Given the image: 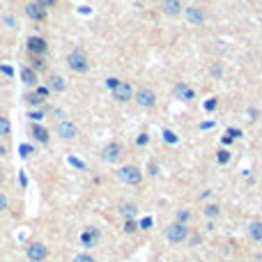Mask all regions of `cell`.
Wrapping results in <instances>:
<instances>
[{"instance_id":"1","label":"cell","mask_w":262,"mask_h":262,"mask_svg":"<svg viewBox=\"0 0 262 262\" xmlns=\"http://www.w3.org/2000/svg\"><path fill=\"white\" fill-rule=\"evenodd\" d=\"M166 237H168V242H173V244L184 242V239L189 237V228H186V223H179V221L170 223V226L166 228Z\"/></svg>"},{"instance_id":"18","label":"cell","mask_w":262,"mask_h":262,"mask_svg":"<svg viewBox=\"0 0 262 262\" xmlns=\"http://www.w3.org/2000/svg\"><path fill=\"white\" fill-rule=\"evenodd\" d=\"M21 81H23L25 85H37V71L30 69V67L21 69Z\"/></svg>"},{"instance_id":"37","label":"cell","mask_w":262,"mask_h":262,"mask_svg":"<svg viewBox=\"0 0 262 262\" xmlns=\"http://www.w3.org/2000/svg\"><path fill=\"white\" fill-rule=\"evenodd\" d=\"M147 143V134H140V138H138V145H145Z\"/></svg>"},{"instance_id":"14","label":"cell","mask_w":262,"mask_h":262,"mask_svg":"<svg viewBox=\"0 0 262 262\" xmlns=\"http://www.w3.org/2000/svg\"><path fill=\"white\" fill-rule=\"evenodd\" d=\"M186 21L191 25H203L205 23V12L200 7H189L186 10Z\"/></svg>"},{"instance_id":"13","label":"cell","mask_w":262,"mask_h":262,"mask_svg":"<svg viewBox=\"0 0 262 262\" xmlns=\"http://www.w3.org/2000/svg\"><path fill=\"white\" fill-rule=\"evenodd\" d=\"M161 10H163V14L177 16V14H182V3H179V0H161Z\"/></svg>"},{"instance_id":"19","label":"cell","mask_w":262,"mask_h":262,"mask_svg":"<svg viewBox=\"0 0 262 262\" xmlns=\"http://www.w3.org/2000/svg\"><path fill=\"white\" fill-rule=\"evenodd\" d=\"M46 88H49V90H55V92H62V90H64V81L60 79V76H51L49 83H46Z\"/></svg>"},{"instance_id":"6","label":"cell","mask_w":262,"mask_h":262,"mask_svg":"<svg viewBox=\"0 0 262 262\" xmlns=\"http://www.w3.org/2000/svg\"><path fill=\"white\" fill-rule=\"evenodd\" d=\"M122 152H124V147L120 143H108L101 147V159H104L106 163H115V161H120Z\"/></svg>"},{"instance_id":"31","label":"cell","mask_w":262,"mask_h":262,"mask_svg":"<svg viewBox=\"0 0 262 262\" xmlns=\"http://www.w3.org/2000/svg\"><path fill=\"white\" fill-rule=\"evenodd\" d=\"M28 118H30V120H35V122H40V120L44 118V113H42V110H35V113H30Z\"/></svg>"},{"instance_id":"17","label":"cell","mask_w":262,"mask_h":262,"mask_svg":"<svg viewBox=\"0 0 262 262\" xmlns=\"http://www.w3.org/2000/svg\"><path fill=\"white\" fill-rule=\"evenodd\" d=\"M248 237H251L253 242H262V221H253L251 226H248Z\"/></svg>"},{"instance_id":"9","label":"cell","mask_w":262,"mask_h":262,"mask_svg":"<svg viewBox=\"0 0 262 262\" xmlns=\"http://www.w3.org/2000/svg\"><path fill=\"white\" fill-rule=\"evenodd\" d=\"M173 94H175V99H179V101L196 99V92H193V88H191V85H186V83H177V85H175Z\"/></svg>"},{"instance_id":"24","label":"cell","mask_w":262,"mask_h":262,"mask_svg":"<svg viewBox=\"0 0 262 262\" xmlns=\"http://www.w3.org/2000/svg\"><path fill=\"white\" fill-rule=\"evenodd\" d=\"M74 262H97L92 255H88V253H81V255L74 257Z\"/></svg>"},{"instance_id":"10","label":"cell","mask_w":262,"mask_h":262,"mask_svg":"<svg viewBox=\"0 0 262 262\" xmlns=\"http://www.w3.org/2000/svg\"><path fill=\"white\" fill-rule=\"evenodd\" d=\"M113 97L118 101H129V99H134V90H131V85H129V83L120 81V85L113 90Z\"/></svg>"},{"instance_id":"25","label":"cell","mask_w":262,"mask_h":262,"mask_svg":"<svg viewBox=\"0 0 262 262\" xmlns=\"http://www.w3.org/2000/svg\"><path fill=\"white\" fill-rule=\"evenodd\" d=\"M46 64H44V60L40 58V55H35V58H32V69H44Z\"/></svg>"},{"instance_id":"15","label":"cell","mask_w":262,"mask_h":262,"mask_svg":"<svg viewBox=\"0 0 262 262\" xmlns=\"http://www.w3.org/2000/svg\"><path fill=\"white\" fill-rule=\"evenodd\" d=\"M30 134H32V138H35L37 143H49V129L42 127L40 122H35L30 127Z\"/></svg>"},{"instance_id":"28","label":"cell","mask_w":262,"mask_h":262,"mask_svg":"<svg viewBox=\"0 0 262 262\" xmlns=\"http://www.w3.org/2000/svg\"><path fill=\"white\" fill-rule=\"evenodd\" d=\"M35 3H37V5H42V7L46 10V7H53L55 3H58V0H35Z\"/></svg>"},{"instance_id":"39","label":"cell","mask_w":262,"mask_h":262,"mask_svg":"<svg viewBox=\"0 0 262 262\" xmlns=\"http://www.w3.org/2000/svg\"><path fill=\"white\" fill-rule=\"evenodd\" d=\"M3 179H5V175H3V173H0V184H3Z\"/></svg>"},{"instance_id":"8","label":"cell","mask_w":262,"mask_h":262,"mask_svg":"<svg viewBox=\"0 0 262 262\" xmlns=\"http://www.w3.org/2000/svg\"><path fill=\"white\" fill-rule=\"evenodd\" d=\"M67 64H69V69L79 71V74L88 71V60H85V55L81 53V51H74V53H69V58H67Z\"/></svg>"},{"instance_id":"20","label":"cell","mask_w":262,"mask_h":262,"mask_svg":"<svg viewBox=\"0 0 262 262\" xmlns=\"http://www.w3.org/2000/svg\"><path fill=\"white\" fill-rule=\"evenodd\" d=\"M25 101H28L30 106H42V104H44V99H42L37 92H28V94H25Z\"/></svg>"},{"instance_id":"22","label":"cell","mask_w":262,"mask_h":262,"mask_svg":"<svg viewBox=\"0 0 262 262\" xmlns=\"http://www.w3.org/2000/svg\"><path fill=\"white\" fill-rule=\"evenodd\" d=\"M218 212H221V207H218V205H207V207H205V216H209V218L218 216Z\"/></svg>"},{"instance_id":"11","label":"cell","mask_w":262,"mask_h":262,"mask_svg":"<svg viewBox=\"0 0 262 262\" xmlns=\"http://www.w3.org/2000/svg\"><path fill=\"white\" fill-rule=\"evenodd\" d=\"M25 46H28V53H32V55L46 53V40H42V37H28Z\"/></svg>"},{"instance_id":"30","label":"cell","mask_w":262,"mask_h":262,"mask_svg":"<svg viewBox=\"0 0 262 262\" xmlns=\"http://www.w3.org/2000/svg\"><path fill=\"white\" fill-rule=\"evenodd\" d=\"M5 209H7V196L0 193V212H5Z\"/></svg>"},{"instance_id":"29","label":"cell","mask_w":262,"mask_h":262,"mask_svg":"<svg viewBox=\"0 0 262 262\" xmlns=\"http://www.w3.org/2000/svg\"><path fill=\"white\" fill-rule=\"evenodd\" d=\"M124 230H127V233H134V230H136V221H134V218L124 223Z\"/></svg>"},{"instance_id":"35","label":"cell","mask_w":262,"mask_h":262,"mask_svg":"<svg viewBox=\"0 0 262 262\" xmlns=\"http://www.w3.org/2000/svg\"><path fill=\"white\" fill-rule=\"evenodd\" d=\"M149 226H152V218H143V221H140V228H143V230H147Z\"/></svg>"},{"instance_id":"38","label":"cell","mask_w":262,"mask_h":262,"mask_svg":"<svg viewBox=\"0 0 262 262\" xmlns=\"http://www.w3.org/2000/svg\"><path fill=\"white\" fill-rule=\"evenodd\" d=\"M0 71H3V74H7V76H12V67H0Z\"/></svg>"},{"instance_id":"2","label":"cell","mask_w":262,"mask_h":262,"mask_svg":"<svg viewBox=\"0 0 262 262\" xmlns=\"http://www.w3.org/2000/svg\"><path fill=\"white\" fill-rule=\"evenodd\" d=\"M118 179L124 184H140L143 182V173H140L136 166H122L118 170Z\"/></svg>"},{"instance_id":"16","label":"cell","mask_w":262,"mask_h":262,"mask_svg":"<svg viewBox=\"0 0 262 262\" xmlns=\"http://www.w3.org/2000/svg\"><path fill=\"white\" fill-rule=\"evenodd\" d=\"M120 214H122L127 221H131V218L138 216V207H136L134 203H124V205H120Z\"/></svg>"},{"instance_id":"3","label":"cell","mask_w":262,"mask_h":262,"mask_svg":"<svg viewBox=\"0 0 262 262\" xmlns=\"http://www.w3.org/2000/svg\"><path fill=\"white\" fill-rule=\"evenodd\" d=\"M25 255H28V260L32 262H44L46 257H49V248H46V244L42 242H32L25 246Z\"/></svg>"},{"instance_id":"26","label":"cell","mask_w":262,"mask_h":262,"mask_svg":"<svg viewBox=\"0 0 262 262\" xmlns=\"http://www.w3.org/2000/svg\"><path fill=\"white\" fill-rule=\"evenodd\" d=\"M163 138L168 140V143H177V136H175L170 129H166V131H163Z\"/></svg>"},{"instance_id":"34","label":"cell","mask_w":262,"mask_h":262,"mask_svg":"<svg viewBox=\"0 0 262 262\" xmlns=\"http://www.w3.org/2000/svg\"><path fill=\"white\" fill-rule=\"evenodd\" d=\"M189 216H191V214H189V212H184V209H182V212H179V214H177L179 223H184V221H186V218H189Z\"/></svg>"},{"instance_id":"32","label":"cell","mask_w":262,"mask_h":262,"mask_svg":"<svg viewBox=\"0 0 262 262\" xmlns=\"http://www.w3.org/2000/svg\"><path fill=\"white\" fill-rule=\"evenodd\" d=\"M106 85H108L110 90H115L120 85V79H108V81H106Z\"/></svg>"},{"instance_id":"27","label":"cell","mask_w":262,"mask_h":262,"mask_svg":"<svg viewBox=\"0 0 262 262\" xmlns=\"http://www.w3.org/2000/svg\"><path fill=\"white\" fill-rule=\"evenodd\" d=\"M35 92H37V94H40L42 99H46V97H49V94H51V90H49V88H46V85H42V88H37V90H35Z\"/></svg>"},{"instance_id":"4","label":"cell","mask_w":262,"mask_h":262,"mask_svg":"<svg viewBox=\"0 0 262 262\" xmlns=\"http://www.w3.org/2000/svg\"><path fill=\"white\" fill-rule=\"evenodd\" d=\"M55 134L62 140H74L76 134H79V129H76V124L69 122V120H60L58 127H55Z\"/></svg>"},{"instance_id":"33","label":"cell","mask_w":262,"mask_h":262,"mask_svg":"<svg viewBox=\"0 0 262 262\" xmlns=\"http://www.w3.org/2000/svg\"><path fill=\"white\" fill-rule=\"evenodd\" d=\"M19 149H21V157H28V154L32 152V147H30V145H21Z\"/></svg>"},{"instance_id":"36","label":"cell","mask_w":262,"mask_h":262,"mask_svg":"<svg viewBox=\"0 0 262 262\" xmlns=\"http://www.w3.org/2000/svg\"><path fill=\"white\" fill-rule=\"evenodd\" d=\"M205 108H209V110H212V108H216V99L207 101V104H205Z\"/></svg>"},{"instance_id":"23","label":"cell","mask_w":262,"mask_h":262,"mask_svg":"<svg viewBox=\"0 0 262 262\" xmlns=\"http://www.w3.org/2000/svg\"><path fill=\"white\" fill-rule=\"evenodd\" d=\"M216 159H218V163H228L230 161V152H228V149H218Z\"/></svg>"},{"instance_id":"12","label":"cell","mask_w":262,"mask_h":262,"mask_svg":"<svg viewBox=\"0 0 262 262\" xmlns=\"http://www.w3.org/2000/svg\"><path fill=\"white\" fill-rule=\"evenodd\" d=\"M25 14H28V19H32V21H44L46 19V10L42 5H37V3H28Z\"/></svg>"},{"instance_id":"21","label":"cell","mask_w":262,"mask_h":262,"mask_svg":"<svg viewBox=\"0 0 262 262\" xmlns=\"http://www.w3.org/2000/svg\"><path fill=\"white\" fill-rule=\"evenodd\" d=\"M10 131H12L10 120H7L5 115H0V136H10Z\"/></svg>"},{"instance_id":"7","label":"cell","mask_w":262,"mask_h":262,"mask_svg":"<svg viewBox=\"0 0 262 262\" xmlns=\"http://www.w3.org/2000/svg\"><path fill=\"white\" fill-rule=\"evenodd\" d=\"M99 239H101V233H99V230H97L94 226L83 228V233H81V244H83V246L94 248L97 244H99Z\"/></svg>"},{"instance_id":"5","label":"cell","mask_w":262,"mask_h":262,"mask_svg":"<svg viewBox=\"0 0 262 262\" xmlns=\"http://www.w3.org/2000/svg\"><path fill=\"white\" fill-rule=\"evenodd\" d=\"M134 99L138 101V106H143V108L157 106V94H154V90H149V88H138V92L134 94Z\"/></svg>"}]
</instances>
